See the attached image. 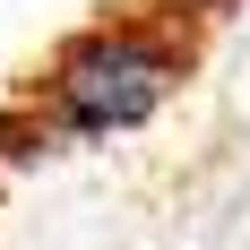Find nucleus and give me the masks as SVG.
<instances>
[{
	"instance_id": "obj_1",
	"label": "nucleus",
	"mask_w": 250,
	"mask_h": 250,
	"mask_svg": "<svg viewBox=\"0 0 250 250\" xmlns=\"http://www.w3.org/2000/svg\"><path fill=\"white\" fill-rule=\"evenodd\" d=\"M199 43L173 9H121V18L78 26L69 43L52 52L35 86H26L9 112H0V147L9 138H112V129H138L155 104L190 78Z\"/></svg>"
},
{
	"instance_id": "obj_2",
	"label": "nucleus",
	"mask_w": 250,
	"mask_h": 250,
	"mask_svg": "<svg viewBox=\"0 0 250 250\" xmlns=\"http://www.w3.org/2000/svg\"><path fill=\"white\" fill-rule=\"evenodd\" d=\"M155 9H173V18H225V9H242V0H155Z\"/></svg>"
}]
</instances>
